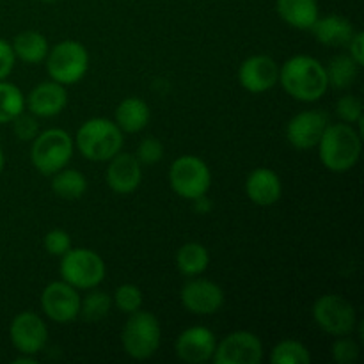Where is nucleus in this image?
Here are the masks:
<instances>
[{"mask_svg":"<svg viewBox=\"0 0 364 364\" xmlns=\"http://www.w3.org/2000/svg\"><path fill=\"white\" fill-rule=\"evenodd\" d=\"M169 183L174 194L194 201L208 194L212 187V173L205 160L194 155H183L171 164Z\"/></svg>","mask_w":364,"mask_h":364,"instance_id":"nucleus-8","label":"nucleus"},{"mask_svg":"<svg viewBox=\"0 0 364 364\" xmlns=\"http://www.w3.org/2000/svg\"><path fill=\"white\" fill-rule=\"evenodd\" d=\"M28 110L36 117H53L63 112L68 105L66 85L55 80L41 82L28 92L27 100Z\"/></svg>","mask_w":364,"mask_h":364,"instance_id":"nucleus-18","label":"nucleus"},{"mask_svg":"<svg viewBox=\"0 0 364 364\" xmlns=\"http://www.w3.org/2000/svg\"><path fill=\"white\" fill-rule=\"evenodd\" d=\"M107 185L116 194H132L142 181V166L132 153L119 151L109 160L105 173Z\"/></svg>","mask_w":364,"mask_h":364,"instance_id":"nucleus-17","label":"nucleus"},{"mask_svg":"<svg viewBox=\"0 0 364 364\" xmlns=\"http://www.w3.org/2000/svg\"><path fill=\"white\" fill-rule=\"evenodd\" d=\"M75 141L68 132L50 128L34 137L31 148V162L45 176H52L70 164L73 156Z\"/></svg>","mask_w":364,"mask_h":364,"instance_id":"nucleus-5","label":"nucleus"},{"mask_svg":"<svg viewBox=\"0 0 364 364\" xmlns=\"http://www.w3.org/2000/svg\"><path fill=\"white\" fill-rule=\"evenodd\" d=\"M359 358V345L352 338L338 336L333 345V359L338 364H350L355 363Z\"/></svg>","mask_w":364,"mask_h":364,"instance_id":"nucleus-33","label":"nucleus"},{"mask_svg":"<svg viewBox=\"0 0 364 364\" xmlns=\"http://www.w3.org/2000/svg\"><path fill=\"white\" fill-rule=\"evenodd\" d=\"M16 55L13 52V46L9 41L0 38V80H6L14 68Z\"/></svg>","mask_w":364,"mask_h":364,"instance_id":"nucleus-36","label":"nucleus"},{"mask_svg":"<svg viewBox=\"0 0 364 364\" xmlns=\"http://www.w3.org/2000/svg\"><path fill=\"white\" fill-rule=\"evenodd\" d=\"M52 191L57 198L75 201L87 192V178L80 171L63 167L52 174Z\"/></svg>","mask_w":364,"mask_h":364,"instance_id":"nucleus-25","label":"nucleus"},{"mask_svg":"<svg viewBox=\"0 0 364 364\" xmlns=\"http://www.w3.org/2000/svg\"><path fill=\"white\" fill-rule=\"evenodd\" d=\"M112 308V297L102 290L91 288L84 299H80V313L78 315L89 323L102 322Z\"/></svg>","mask_w":364,"mask_h":364,"instance_id":"nucleus-27","label":"nucleus"},{"mask_svg":"<svg viewBox=\"0 0 364 364\" xmlns=\"http://www.w3.org/2000/svg\"><path fill=\"white\" fill-rule=\"evenodd\" d=\"M329 124V116L322 110H304L291 117L287 124V139L294 148L313 149L318 146Z\"/></svg>","mask_w":364,"mask_h":364,"instance_id":"nucleus-14","label":"nucleus"},{"mask_svg":"<svg viewBox=\"0 0 364 364\" xmlns=\"http://www.w3.org/2000/svg\"><path fill=\"white\" fill-rule=\"evenodd\" d=\"M313 318L323 333L331 336L352 334L358 323V315L350 302L336 294H327L313 304Z\"/></svg>","mask_w":364,"mask_h":364,"instance_id":"nucleus-9","label":"nucleus"},{"mask_svg":"<svg viewBox=\"0 0 364 364\" xmlns=\"http://www.w3.org/2000/svg\"><path fill=\"white\" fill-rule=\"evenodd\" d=\"M215 347V334L208 327L203 326H194L185 329L176 338V343H174V350H176L178 358L188 364H201L212 361Z\"/></svg>","mask_w":364,"mask_h":364,"instance_id":"nucleus-16","label":"nucleus"},{"mask_svg":"<svg viewBox=\"0 0 364 364\" xmlns=\"http://www.w3.org/2000/svg\"><path fill=\"white\" fill-rule=\"evenodd\" d=\"M181 304L188 313L206 316L219 311L224 304V291L210 279H191L181 288Z\"/></svg>","mask_w":364,"mask_h":364,"instance_id":"nucleus-13","label":"nucleus"},{"mask_svg":"<svg viewBox=\"0 0 364 364\" xmlns=\"http://www.w3.org/2000/svg\"><path fill=\"white\" fill-rule=\"evenodd\" d=\"M60 279L77 290H91L105 279V263L98 252L85 247H71L60 256Z\"/></svg>","mask_w":364,"mask_h":364,"instance_id":"nucleus-6","label":"nucleus"},{"mask_svg":"<svg viewBox=\"0 0 364 364\" xmlns=\"http://www.w3.org/2000/svg\"><path fill=\"white\" fill-rule=\"evenodd\" d=\"M262 359V340L249 331H237L217 343L212 361L215 364H259Z\"/></svg>","mask_w":364,"mask_h":364,"instance_id":"nucleus-10","label":"nucleus"},{"mask_svg":"<svg viewBox=\"0 0 364 364\" xmlns=\"http://www.w3.org/2000/svg\"><path fill=\"white\" fill-rule=\"evenodd\" d=\"M279 84L294 100L318 102L329 89L326 66L309 55H294L279 68Z\"/></svg>","mask_w":364,"mask_h":364,"instance_id":"nucleus-1","label":"nucleus"},{"mask_svg":"<svg viewBox=\"0 0 364 364\" xmlns=\"http://www.w3.org/2000/svg\"><path fill=\"white\" fill-rule=\"evenodd\" d=\"M316 148L326 169L333 173H347L361 156V134L355 130L354 124L329 123Z\"/></svg>","mask_w":364,"mask_h":364,"instance_id":"nucleus-2","label":"nucleus"},{"mask_svg":"<svg viewBox=\"0 0 364 364\" xmlns=\"http://www.w3.org/2000/svg\"><path fill=\"white\" fill-rule=\"evenodd\" d=\"M347 46H348V50H350V53H348V55H350L352 59L359 64V66H363L364 64V34L363 32L355 31V34L352 36L350 43H348Z\"/></svg>","mask_w":364,"mask_h":364,"instance_id":"nucleus-37","label":"nucleus"},{"mask_svg":"<svg viewBox=\"0 0 364 364\" xmlns=\"http://www.w3.org/2000/svg\"><path fill=\"white\" fill-rule=\"evenodd\" d=\"M112 304L116 306L121 313H127V315L139 311V309L142 308L141 288L130 283L121 284V287H117V290L114 291Z\"/></svg>","mask_w":364,"mask_h":364,"instance_id":"nucleus-30","label":"nucleus"},{"mask_svg":"<svg viewBox=\"0 0 364 364\" xmlns=\"http://www.w3.org/2000/svg\"><path fill=\"white\" fill-rule=\"evenodd\" d=\"M162 341V327L159 318L149 311L132 313L121 333L124 352L135 361H144L156 354Z\"/></svg>","mask_w":364,"mask_h":364,"instance_id":"nucleus-4","label":"nucleus"},{"mask_svg":"<svg viewBox=\"0 0 364 364\" xmlns=\"http://www.w3.org/2000/svg\"><path fill=\"white\" fill-rule=\"evenodd\" d=\"M9 338L20 354L36 355L48 343V327L41 316L32 311H23L11 322Z\"/></svg>","mask_w":364,"mask_h":364,"instance_id":"nucleus-12","label":"nucleus"},{"mask_svg":"<svg viewBox=\"0 0 364 364\" xmlns=\"http://www.w3.org/2000/svg\"><path fill=\"white\" fill-rule=\"evenodd\" d=\"M123 132L114 121L105 117L87 119L77 132L75 146L92 162H109L123 149Z\"/></svg>","mask_w":364,"mask_h":364,"instance_id":"nucleus-3","label":"nucleus"},{"mask_svg":"<svg viewBox=\"0 0 364 364\" xmlns=\"http://www.w3.org/2000/svg\"><path fill=\"white\" fill-rule=\"evenodd\" d=\"M149 117H151V110L148 103L137 96H130L117 105L114 123L121 128L123 134H137L148 127Z\"/></svg>","mask_w":364,"mask_h":364,"instance_id":"nucleus-22","label":"nucleus"},{"mask_svg":"<svg viewBox=\"0 0 364 364\" xmlns=\"http://www.w3.org/2000/svg\"><path fill=\"white\" fill-rule=\"evenodd\" d=\"M245 194L258 206L276 205L283 194L279 174L267 167H258L245 180Z\"/></svg>","mask_w":364,"mask_h":364,"instance_id":"nucleus-19","label":"nucleus"},{"mask_svg":"<svg viewBox=\"0 0 364 364\" xmlns=\"http://www.w3.org/2000/svg\"><path fill=\"white\" fill-rule=\"evenodd\" d=\"M359 66L350 55H336L331 59V63L326 66L327 73V82H329V87L338 89V91H343V89H348L350 85L355 84L359 77Z\"/></svg>","mask_w":364,"mask_h":364,"instance_id":"nucleus-26","label":"nucleus"},{"mask_svg":"<svg viewBox=\"0 0 364 364\" xmlns=\"http://www.w3.org/2000/svg\"><path fill=\"white\" fill-rule=\"evenodd\" d=\"M45 60L50 78L63 85L77 84L89 70L87 48L73 39L57 43Z\"/></svg>","mask_w":364,"mask_h":364,"instance_id":"nucleus-7","label":"nucleus"},{"mask_svg":"<svg viewBox=\"0 0 364 364\" xmlns=\"http://www.w3.org/2000/svg\"><path fill=\"white\" fill-rule=\"evenodd\" d=\"M194 206H196V212L208 213L210 210H212V201H210L206 196H201V198L194 199Z\"/></svg>","mask_w":364,"mask_h":364,"instance_id":"nucleus-38","label":"nucleus"},{"mask_svg":"<svg viewBox=\"0 0 364 364\" xmlns=\"http://www.w3.org/2000/svg\"><path fill=\"white\" fill-rule=\"evenodd\" d=\"M45 249L52 256H63L71 249V237L64 230H52L45 237Z\"/></svg>","mask_w":364,"mask_h":364,"instance_id":"nucleus-35","label":"nucleus"},{"mask_svg":"<svg viewBox=\"0 0 364 364\" xmlns=\"http://www.w3.org/2000/svg\"><path fill=\"white\" fill-rule=\"evenodd\" d=\"M25 109L23 92L14 84L0 80V124L11 123Z\"/></svg>","mask_w":364,"mask_h":364,"instance_id":"nucleus-28","label":"nucleus"},{"mask_svg":"<svg viewBox=\"0 0 364 364\" xmlns=\"http://www.w3.org/2000/svg\"><path fill=\"white\" fill-rule=\"evenodd\" d=\"M270 363L272 364H309L311 354L308 347L301 341L283 340L270 352Z\"/></svg>","mask_w":364,"mask_h":364,"instance_id":"nucleus-29","label":"nucleus"},{"mask_svg":"<svg viewBox=\"0 0 364 364\" xmlns=\"http://www.w3.org/2000/svg\"><path fill=\"white\" fill-rule=\"evenodd\" d=\"M36 358L34 355H27V354H21L20 358L14 359V364H34Z\"/></svg>","mask_w":364,"mask_h":364,"instance_id":"nucleus-39","label":"nucleus"},{"mask_svg":"<svg viewBox=\"0 0 364 364\" xmlns=\"http://www.w3.org/2000/svg\"><path fill=\"white\" fill-rule=\"evenodd\" d=\"M4 164H6V159H4V151H2V148H0V173H2V169H4Z\"/></svg>","mask_w":364,"mask_h":364,"instance_id":"nucleus-40","label":"nucleus"},{"mask_svg":"<svg viewBox=\"0 0 364 364\" xmlns=\"http://www.w3.org/2000/svg\"><path fill=\"white\" fill-rule=\"evenodd\" d=\"M276 11L284 23L299 31H311L320 18L316 0H276Z\"/></svg>","mask_w":364,"mask_h":364,"instance_id":"nucleus-21","label":"nucleus"},{"mask_svg":"<svg viewBox=\"0 0 364 364\" xmlns=\"http://www.w3.org/2000/svg\"><path fill=\"white\" fill-rule=\"evenodd\" d=\"M41 308L55 323H70L80 313V294L66 281H52L41 294Z\"/></svg>","mask_w":364,"mask_h":364,"instance_id":"nucleus-11","label":"nucleus"},{"mask_svg":"<svg viewBox=\"0 0 364 364\" xmlns=\"http://www.w3.org/2000/svg\"><path fill=\"white\" fill-rule=\"evenodd\" d=\"M14 55L27 64H38L46 59L50 52L48 39L38 31H25L14 38L11 43Z\"/></svg>","mask_w":364,"mask_h":364,"instance_id":"nucleus-23","label":"nucleus"},{"mask_svg":"<svg viewBox=\"0 0 364 364\" xmlns=\"http://www.w3.org/2000/svg\"><path fill=\"white\" fill-rule=\"evenodd\" d=\"M336 114L343 123L358 124V121L363 116V103L359 96L355 95H345L338 100L336 103Z\"/></svg>","mask_w":364,"mask_h":364,"instance_id":"nucleus-31","label":"nucleus"},{"mask_svg":"<svg viewBox=\"0 0 364 364\" xmlns=\"http://www.w3.org/2000/svg\"><path fill=\"white\" fill-rule=\"evenodd\" d=\"M135 156H137V160L141 162V166H155V164H159L164 156L162 141L156 137H146L144 141H141V144H139Z\"/></svg>","mask_w":364,"mask_h":364,"instance_id":"nucleus-32","label":"nucleus"},{"mask_svg":"<svg viewBox=\"0 0 364 364\" xmlns=\"http://www.w3.org/2000/svg\"><path fill=\"white\" fill-rule=\"evenodd\" d=\"M238 80L252 95L270 91L279 82V66L269 55H251L238 68Z\"/></svg>","mask_w":364,"mask_h":364,"instance_id":"nucleus-15","label":"nucleus"},{"mask_svg":"<svg viewBox=\"0 0 364 364\" xmlns=\"http://www.w3.org/2000/svg\"><path fill=\"white\" fill-rule=\"evenodd\" d=\"M316 41L326 46H347L355 28L348 18L340 14H329V16L318 18L311 27Z\"/></svg>","mask_w":364,"mask_h":364,"instance_id":"nucleus-20","label":"nucleus"},{"mask_svg":"<svg viewBox=\"0 0 364 364\" xmlns=\"http://www.w3.org/2000/svg\"><path fill=\"white\" fill-rule=\"evenodd\" d=\"M210 252L208 249L198 242H188L181 245L176 252V267L183 276L198 277L208 269Z\"/></svg>","mask_w":364,"mask_h":364,"instance_id":"nucleus-24","label":"nucleus"},{"mask_svg":"<svg viewBox=\"0 0 364 364\" xmlns=\"http://www.w3.org/2000/svg\"><path fill=\"white\" fill-rule=\"evenodd\" d=\"M41 2H46V4H50V2H55V0H41Z\"/></svg>","mask_w":364,"mask_h":364,"instance_id":"nucleus-41","label":"nucleus"},{"mask_svg":"<svg viewBox=\"0 0 364 364\" xmlns=\"http://www.w3.org/2000/svg\"><path fill=\"white\" fill-rule=\"evenodd\" d=\"M11 123L14 124V134L20 141H34L36 135L39 134V123L34 114L21 112Z\"/></svg>","mask_w":364,"mask_h":364,"instance_id":"nucleus-34","label":"nucleus"}]
</instances>
